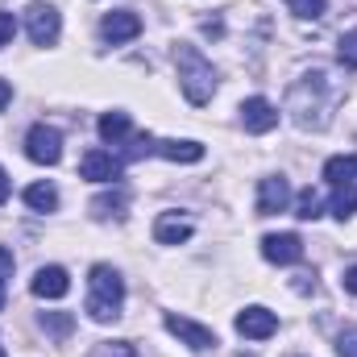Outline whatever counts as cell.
I'll return each instance as SVG.
<instances>
[{
	"label": "cell",
	"mask_w": 357,
	"mask_h": 357,
	"mask_svg": "<svg viewBox=\"0 0 357 357\" xmlns=\"http://www.w3.org/2000/svg\"><path fill=\"white\" fill-rule=\"evenodd\" d=\"M175 67H178V88H183V96L195 108H204L212 100V91H216V67L195 46H187V42L175 46Z\"/></svg>",
	"instance_id": "6da1fadb"
},
{
	"label": "cell",
	"mask_w": 357,
	"mask_h": 357,
	"mask_svg": "<svg viewBox=\"0 0 357 357\" xmlns=\"http://www.w3.org/2000/svg\"><path fill=\"white\" fill-rule=\"evenodd\" d=\"M121 303H125V278H121V270L96 262L88 274V316L96 324H108V320L121 316Z\"/></svg>",
	"instance_id": "7a4b0ae2"
},
{
	"label": "cell",
	"mask_w": 357,
	"mask_h": 357,
	"mask_svg": "<svg viewBox=\"0 0 357 357\" xmlns=\"http://www.w3.org/2000/svg\"><path fill=\"white\" fill-rule=\"evenodd\" d=\"M25 154H29V162H38V167H59V162H63V133H59L54 125L38 121V125L25 133Z\"/></svg>",
	"instance_id": "3957f363"
},
{
	"label": "cell",
	"mask_w": 357,
	"mask_h": 357,
	"mask_svg": "<svg viewBox=\"0 0 357 357\" xmlns=\"http://www.w3.org/2000/svg\"><path fill=\"white\" fill-rule=\"evenodd\" d=\"M59 29H63V17H59L54 4L33 0V4L25 8V33H29L33 46H54V42H59Z\"/></svg>",
	"instance_id": "277c9868"
},
{
	"label": "cell",
	"mask_w": 357,
	"mask_h": 357,
	"mask_svg": "<svg viewBox=\"0 0 357 357\" xmlns=\"http://www.w3.org/2000/svg\"><path fill=\"white\" fill-rule=\"evenodd\" d=\"M167 333L178 337L187 349H195V354H208V349H216V333L212 328H204V324H195V320H187V316H167Z\"/></svg>",
	"instance_id": "5b68a950"
},
{
	"label": "cell",
	"mask_w": 357,
	"mask_h": 357,
	"mask_svg": "<svg viewBox=\"0 0 357 357\" xmlns=\"http://www.w3.org/2000/svg\"><path fill=\"white\" fill-rule=\"evenodd\" d=\"M137 33H142V17H137L133 8H116V13H104V21H100V38H104L108 46L133 42Z\"/></svg>",
	"instance_id": "8992f818"
},
{
	"label": "cell",
	"mask_w": 357,
	"mask_h": 357,
	"mask_svg": "<svg viewBox=\"0 0 357 357\" xmlns=\"http://www.w3.org/2000/svg\"><path fill=\"white\" fill-rule=\"evenodd\" d=\"M262 258L274 262V266H295V262H303V241H299V233H266V237H262Z\"/></svg>",
	"instance_id": "52a82bcc"
},
{
	"label": "cell",
	"mask_w": 357,
	"mask_h": 357,
	"mask_svg": "<svg viewBox=\"0 0 357 357\" xmlns=\"http://www.w3.org/2000/svg\"><path fill=\"white\" fill-rule=\"evenodd\" d=\"M237 333L250 337V341H266V337L278 333V316H274L270 307H262V303H254V307H245V312L237 316Z\"/></svg>",
	"instance_id": "ba28073f"
},
{
	"label": "cell",
	"mask_w": 357,
	"mask_h": 357,
	"mask_svg": "<svg viewBox=\"0 0 357 357\" xmlns=\"http://www.w3.org/2000/svg\"><path fill=\"white\" fill-rule=\"evenodd\" d=\"M121 158H112L108 150H88L84 158H79V175L88 178V183H116L121 178Z\"/></svg>",
	"instance_id": "9c48e42d"
},
{
	"label": "cell",
	"mask_w": 357,
	"mask_h": 357,
	"mask_svg": "<svg viewBox=\"0 0 357 357\" xmlns=\"http://www.w3.org/2000/svg\"><path fill=\"white\" fill-rule=\"evenodd\" d=\"M291 204V183L282 175H266L258 183V216H274V212H287Z\"/></svg>",
	"instance_id": "30bf717a"
},
{
	"label": "cell",
	"mask_w": 357,
	"mask_h": 357,
	"mask_svg": "<svg viewBox=\"0 0 357 357\" xmlns=\"http://www.w3.org/2000/svg\"><path fill=\"white\" fill-rule=\"evenodd\" d=\"M241 125H245V133H270L278 125V108L270 104L266 96H250L241 104Z\"/></svg>",
	"instance_id": "8fae6325"
},
{
	"label": "cell",
	"mask_w": 357,
	"mask_h": 357,
	"mask_svg": "<svg viewBox=\"0 0 357 357\" xmlns=\"http://www.w3.org/2000/svg\"><path fill=\"white\" fill-rule=\"evenodd\" d=\"M29 291H33L38 299H63V295L71 291V278H67L63 266H42L29 278Z\"/></svg>",
	"instance_id": "7c38bea8"
},
{
	"label": "cell",
	"mask_w": 357,
	"mask_h": 357,
	"mask_svg": "<svg viewBox=\"0 0 357 357\" xmlns=\"http://www.w3.org/2000/svg\"><path fill=\"white\" fill-rule=\"evenodd\" d=\"M191 233H195V225L178 212H162L154 220V241L158 245H183V241H191Z\"/></svg>",
	"instance_id": "4fadbf2b"
},
{
	"label": "cell",
	"mask_w": 357,
	"mask_h": 357,
	"mask_svg": "<svg viewBox=\"0 0 357 357\" xmlns=\"http://www.w3.org/2000/svg\"><path fill=\"white\" fill-rule=\"evenodd\" d=\"M154 154L158 158H167V162H199L204 158V146L199 142H191V137H167V142H154Z\"/></svg>",
	"instance_id": "5bb4252c"
},
{
	"label": "cell",
	"mask_w": 357,
	"mask_h": 357,
	"mask_svg": "<svg viewBox=\"0 0 357 357\" xmlns=\"http://www.w3.org/2000/svg\"><path fill=\"white\" fill-rule=\"evenodd\" d=\"M125 208H129V191L125 187H116V191H104V195H96L91 199V216L96 220H108V216H125Z\"/></svg>",
	"instance_id": "9a60e30c"
},
{
	"label": "cell",
	"mask_w": 357,
	"mask_h": 357,
	"mask_svg": "<svg viewBox=\"0 0 357 357\" xmlns=\"http://www.w3.org/2000/svg\"><path fill=\"white\" fill-rule=\"evenodd\" d=\"M96 129H100V137H104V142H112V146H116V142H125V137H129L133 121H129V112H121V108H116V112H104Z\"/></svg>",
	"instance_id": "2e32d148"
},
{
	"label": "cell",
	"mask_w": 357,
	"mask_h": 357,
	"mask_svg": "<svg viewBox=\"0 0 357 357\" xmlns=\"http://www.w3.org/2000/svg\"><path fill=\"white\" fill-rule=\"evenodd\" d=\"M324 178H328L333 187L357 183V154H337V158H328V162H324Z\"/></svg>",
	"instance_id": "e0dca14e"
},
{
	"label": "cell",
	"mask_w": 357,
	"mask_h": 357,
	"mask_svg": "<svg viewBox=\"0 0 357 357\" xmlns=\"http://www.w3.org/2000/svg\"><path fill=\"white\" fill-rule=\"evenodd\" d=\"M25 204H29L33 212H54V208H59V191H54L50 183H29V187H25Z\"/></svg>",
	"instance_id": "ac0fdd59"
},
{
	"label": "cell",
	"mask_w": 357,
	"mask_h": 357,
	"mask_svg": "<svg viewBox=\"0 0 357 357\" xmlns=\"http://www.w3.org/2000/svg\"><path fill=\"white\" fill-rule=\"evenodd\" d=\"M38 324H42V333H50L54 341H67L71 328H75V316H71V312H42Z\"/></svg>",
	"instance_id": "d6986e66"
},
{
	"label": "cell",
	"mask_w": 357,
	"mask_h": 357,
	"mask_svg": "<svg viewBox=\"0 0 357 357\" xmlns=\"http://www.w3.org/2000/svg\"><path fill=\"white\" fill-rule=\"evenodd\" d=\"M354 212H357V183H341L333 191V216L337 220H349Z\"/></svg>",
	"instance_id": "ffe728a7"
},
{
	"label": "cell",
	"mask_w": 357,
	"mask_h": 357,
	"mask_svg": "<svg viewBox=\"0 0 357 357\" xmlns=\"http://www.w3.org/2000/svg\"><path fill=\"white\" fill-rule=\"evenodd\" d=\"M299 21H320L324 13H328V0H282Z\"/></svg>",
	"instance_id": "44dd1931"
},
{
	"label": "cell",
	"mask_w": 357,
	"mask_h": 357,
	"mask_svg": "<svg viewBox=\"0 0 357 357\" xmlns=\"http://www.w3.org/2000/svg\"><path fill=\"white\" fill-rule=\"evenodd\" d=\"M320 208H324V204H320V191L303 187V191H299V199H295V216H299V220H316V216H320Z\"/></svg>",
	"instance_id": "7402d4cb"
},
{
	"label": "cell",
	"mask_w": 357,
	"mask_h": 357,
	"mask_svg": "<svg viewBox=\"0 0 357 357\" xmlns=\"http://www.w3.org/2000/svg\"><path fill=\"white\" fill-rule=\"evenodd\" d=\"M337 59H341V67H345V71H357V29H349V33H341Z\"/></svg>",
	"instance_id": "603a6c76"
},
{
	"label": "cell",
	"mask_w": 357,
	"mask_h": 357,
	"mask_svg": "<svg viewBox=\"0 0 357 357\" xmlns=\"http://www.w3.org/2000/svg\"><path fill=\"white\" fill-rule=\"evenodd\" d=\"M146 154H154V137H150V133H137V137L129 142V150H125L121 162H133V158H146Z\"/></svg>",
	"instance_id": "cb8c5ba5"
},
{
	"label": "cell",
	"mask_w": 357,
	"mask_h": 357,
	"mask_svg": "<svg viewBox=\"0 0 357 357\" xmlns=\"http://www.w3.org/2000/svg\"><path fill=\"white\" fill-rule=\"evenodd\" d=\"M337 354L341 357H357V328H345V333L337 337Z\"/></svg>",
	"instance_id": "d4e9b609"
},
{
	"label": "cell",
	"mask_w": 357,
	"mask_h": 357,
	"mask_svg": "<svg viewBox=\"0 0 357 357\" xmlns=\"http://www.w3.org/2000/svg\"><path fill=\"white\" fill-rule=\"evenodd\" d=\"M13 33H17V21H13V13H0V50L13 42Z\"/></svg>",
	"instance_id": "484cf974"
},
{
	"label": "cell",
	"mask_w": 357,
	"mask_h": 357,
	"mask_svg": "<svg viewBox=\"0 0 357 357\" xmlns=\"http://www.w3.org/2000/svg\"><path fill=\"white\" fill-rule=\"evenodd\" d=\"M13 266H17V262H13V250L0 245V278H13Z\"/></svg>",
	"instance_id": "4316f807"
},
{
	"label": "cell",
	"mask_w": 357,
	"mask_h": 357,
	"mask_svg": "<svg viewBox=\"0 0 357 357\" xmlns=\"http://www.w3.org/2000/svg\"><path fill=\"white\" fill-rule=\"evenodd\" d=\"M341 287H345L349 295H357V266H345V274H341Z\"/></svg>",
	"instance_id": "83f0119b"
},
{
	"label": "cell",
	"mask_w": 357,
	"mask_h": 357,
	"mask_svg": "<svg viewBox=\"0 0 357 357\" xmlns=\"http://www.w3.org/2000/svg\"><path fill=\"white\" fill-rule=\"evenodd\" d=\"M8 104H13V84H8V79H0V112H4Z\"/></svg>",
	"instance_id": "f1b7e54d"
},
{
	"label": "cell",
	"mask_w": 357,
	"mask_h": 357,
	"mask_svg": "<svg viewBox=\"0 0 357 357\" xmlns=\"http://www.w3.org/2000/svg\"><path fill=\"white\" fill-rule=\"evenodd\" d=\"M8 195H13V183H8L4 167H0V204H8Z\"/></svg>",
	"instance_id": "f546056e"
},
{
	"label": "cell",
	"mask_w": 357,
	"mask_h": 357,
	"mask_svg": "<svg viewBox=\"0 0 357 357\" xmlns=\"http://www.w3.org/2000/svg\"><path fill=\"white\" fill-rule=\"evenodd\" d=\"M0 312H4V278H0Z\"/></svg>",
	"instance_id": "4dcf8cb0"
},
{
	"label": "cell",
	"mask_w": 357,
	"mask_h": 357,
	"mask_svg": "<svg viewBox=\"0 0 357 357\" xmlns=\"http://www.w3.org/2000/svg\"><path fill=\"white\" fill-rule=\"evenodd\" d=\"M0 357H8V354H4V345H0Z\"/></svg>",
	"instance_id": "1f68e13d"
}]
</instances>
